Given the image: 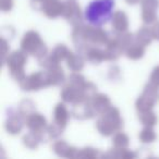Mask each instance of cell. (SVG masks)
Instances as JSON below:
<instances>
[{"mask_svg":"<svg viewBox=\"0 0 159 159\" xmlns=\"http://www.w3.org/2000/svg\"><path fill=\"white\" fill-rule=\"evenodd\" d=\"M63 1L61 0H45L42 12L49 19H56L62 16Z\"/></svg>","mask_w":159,"mask_h":159,"instance_id":"4fadbf2b","label":"cell"},{"mask_svg":"<svg viewBox=\"0 0 159 159\" xmlns=\"http://www.w3.org/2000/svg\"><path fill=\"white\" fill-rule=\"evenodd\" d=\"M69 119H70V112L66 105L63 102H59L56 105L55 109H53V122L66 129Z\"/></svg>","mask_w":159,"mask_h":159,"instance_id":"ac0fdd59","label":"cell"},{"mask_svg":"<svg viewBox=\"0 0 159 159\" xmlns=\"http://www.w3.org/2000/svg\"><path fill=\"white\" fill-rule=\"evenodd\" d=\"M50 139L47 128L40 132H35V131H30L27 134L23 136V144L30 149H36L42 143H47Z\"/></svg>","mask_w":159,"mask_h":159,"instance_id":"8fae6325","label":"cell"},{"mask_svg":"<svg viewBox=\"0 0 159 159\" xmlns=\"http://www.w3.org/2000/svg\"><path fill=\"white\" fill-rule=\"evenodd\" d=\"M71 50H69V48L63 44H59L53 48V50L51 51V56L53 57V59L60 63V62L64 61V60L68 59L69 55H70Z\"/></svg>","mask_w":159,"mask_h":159,"instance_id":"484cf974","label":"cell"},{"mask_svg":"<svg viewBox=\"0 0 159 159\" xmlns=\"http://www.w3.org/2000/svg\"><path fill=\"white\" fill-rule=\"evenodd\" d=\"M111 25L115 32L121 33V32H126L129 29V20L128 16L125 12L118 10L113 13L112 18H111Z\"/></svg>","mask_w":159,"mask_h":159,"instance_id":"2e32d148","label":"cell"},{"mask_svg":"<svg viewBox=\"0 0 159 159\" xmlns=\"http://www.w3.org/2000/svg\"><path fill=\"white\" fill-rule=\"evenodd\" d=\"M152 39H155V38H154V35H152V27L142 26L141 29L136 32V34H135V40L145 47L148 46V45L152 42Z\"/></svg>","mask_w":159,"mask_h":159,"instance_id":"7402d4cb","label":"cell"},{"mask_svg":"<svg viewBox=\"0 0 159 159\" xmlns=\"http://www.w3.org/2000/svg\"><path fill=\"white\" fill-rule=\"evenodd\" d=\"M142 10L147 11H156L159 8V0H141Z\"/></svg>","mask_w":159,"mask_h":159,"instance_id":"836d02e7","label":"cell"},{"mask_svg":"<svg viewBox=\"0 0 159 159\" xmlns=\"http://www.w3.org/2000/svg\"><path fill=\"white\" fill-rule=\"evenodd\" d=\"M116 38H117L118 43H119L120 47L123 49V51L125 52V50L135 42V35H133L132 33H129L126 32H121V33H118L115 32Z\"/></svg>","mask_w":159,"mask_h":159,"instance_id":"cb8c5ba5","label":"cell"},{"mask_svg":"<svg viewBox=\"0 0 159 159\" xmlns=\"http://www.w3.org/2000/svg\"><path fill=\"white\" fill-rule=\"evenodd\" d=\"M125 56L131 60H139L141 58H143V56L145 55V46H143L142 44L137 43L135 40L130 47L125 50Z\"/></svg>","mask_w":159,"mask_h":159,"instance_id":"603a6c76","label":"cell"},{"mask_svg":"<svg viewBox=\"0 0 159 159\" xmlns=\"http://www.w3.org/2000/svg\"><path fill=\"white\" fill-rule=\"evenodd\" d=\"M149 82H152V84L159 86V66H157L156 68L152 70V74L149 76Z\"/></svg>","mask_w":159,"mask_h":159,"instance_id":"8d00e7d4","label":"cell"},{"mask_svg":"<svg viewBox=\"0 0 159 159\" xmlns=\"http://www.w3.org/2000/svg\"><path fill=\"white\" fill-rule=\"evenodd\" d=\"M18 110H19V112L26 119V117H29L30 115H32V113L36 111V105H35V102L31 99H23L22 102L19 104Z\"/></svg>","mask_w":159,"mask_h":159,"instance_id":"4316f807","label":"cell"},{"mask_svg":"<svg viewBox=\"0 0 159 159\" xmlns=\"http://www.w3.org/2000/svg\"><path fill=\"white\" fill-rule=\"evenodd\" d=\"M71 36L77 52L81 53L89 46L105 47L109 40L110 33L100 29V26H95L92 24L85 25L81 23L74 26Z\"/></svg>","mask_w":159,"mask_h":159,"instance_id":"6da1fadb","label":"cell"},{"mask_svg":"<svg viewBox=\"0 0 159 159\" xmlns=\"http://www.w3.org/2000/svg\"><path fill=\"white\" fill-rule=\"evenodd\" d=\"M115 0H93L85 9V19L95 26H102L113 16Z\"/></svg>","mask_w":159,"mask_h":159,"instance_id":"7a4b0ae2","label":"cell"},{"mask_svg":"<svg viewBox=\"0 0 159 159\" xmlns=\"http://www.w3.org/2000/svg\"><path fill=\"white\" fill-rule=\"evenodd\" d=\"M129 5H136V3L141 2V0H125Z\"/></svg>","mask_w":159,"mask_h":159,"instance_id":"ab89813d","label":"cell"},{"mask_svg":"<svg viewBox=\"0 0 159 159\" xmlns=\"http://www.w3.org/2000/svg\"><path fill=\"white\" fill-rule=\"evenodd\" d=\"M123 128V119L119 109L110 106L105 112L99 115L96 121V129L102 136H111Z\"/></svg>","mask_w":159,"mask_h":159,"instance_id":"3957f363","label":"cell"},{"mask_svg":"<svg viewBox=\"0 0 159 159\" xmlns=\"http://www.w3.org/2000/svg\"><path fill=\"white\" fill-rule=\"evenodd\" d=\"M37 60H38L39 66H43L45 70H49V69H51V68H53V66L60 64V63H58L55 59H53V57L51 56V53H47V55H45L44 57L39 58V59H37Z\"/></svg>","mask_w":159,"mask_h":159,"instance_id":"4dcf8cb0","label":"cell"},{"mask_svg":"<svg viewBox=\"0 0 159 159\" xmlns=\"http://www.w3.org/2000/svg\"><path fill=\"white\" fill-rule=\"evenodd\" d=\"M1 50H2V62L5 63L6 58L9 55V40L1 37Z\"/></svg>","mask_w":159,"mask_h":159,"instance_id":"e575fe53","label":"cell"},{"mask_svg":"<svg viewBox=\"0 0 159 159\" xmlns=\"http://www.w3.org/2000/svg\"><path fill=\"white\" fill-rule=\"evenodd\" d=\"M129 144H130V139L125 133L117 132L116 134H113L112 137V145L116 148H128Z\"/></svg>","mask_w":159,"mask_h":159,"instance_id":"f1b7e54d","label":"cell"},{"mask_svg":"<svg viewBox=\"0 0 159 159\" xmlns=\"http://www.w3.org/2000/svg\"><path fill=\"white\" fill-rule=\"evenodd\" d=\"M139 139L143 144H150L156 141L157 135L152 126H145V128L139 132Z\"/></svg>","mask_w":159,"mask_h":159,"instance_id":"83f0119b","label":"cell"},{"mask_svg":"<svg viewBox=\"0 0 159 159\" xmlns=\"http://www.w3.org/2000/svg\"><path fill=\"white\" fill-rule=\"evenodd\" d=\"M81 55L85 58V60H87L93 64H99L100 62L106 61L104 47L89 46L81 52Z\"/></svg>","mask_w":159,"mask_h":159,"instance_id":"5bb4252c","label":"cell"},{"mask_svg":"<svg viewBox=\"0 0 159 159\" xmlns=\"http://www.w3.org/2000/svg\"><path fill=\"white\" fill-rule=\"evenodd\" d=\"M142 20L145 24H154L158 20L156 11H147V10H142Z\"/></svg>","mask_w":159,"mask_h":159,"instance_id":"d6a6232c","label":"cell"},{"mask_svg":"<svg viewBox=\"0 0 159 159\" xmlns=\"http://www.w3.org/2000/svg\"><path fill=\"white\" fill-rule=\"evenodd\" d=\"M25 125L30 131H35V132H40L47 128V120L43 115L38 112H33L26 117L25 119Z\"/></svg>","mask_w":159,"mask_h":159,"instance_id":"9a60e30c","label":"cell"},{"mask_svg":"<svg viewBox=\"0 0 159 159\" xmlns=\"http://www.w3.org/2000/svg\"><path fill=\"white\" fill-rule=\"evenodd\" d=\"M51 149L57 156L63 157V158H77L80 150L73 146H70L66 141H62V139L56 141L51 146Z\"/></svg>","mask_w":159,"mask_h":159,"instance_id":"7c38bea8","label":"cell"},{"mask_svg":"<svg viewBox=\"0 0 159 159\" xmlns=\"http://www.w3.org/2000/svg\"><path fill=\"white\" fill-rule=\"evenodd\" d=\"M25 124V118L13 107L7 109V119L5 122V129L9 134L16 135L22 131Z\"/></svg>","mask_w":159,"mask_h":159,"instance_id":"ba28073f","label":"cell"},{"mask_svg":"<svg viewBox=\"0 0 159 159\" xmlns=\"http://www.w3.org/2000/svg\"><path fill=\"white\" fill-rule=\"evenodd\" d=\"M64 131V128L59 124H57L56 122H51L50 124L47 125V132H48L49 136H50V139H58L60 135L63 133Z\"/></svg>","mask_w":159,"mask_h":159,"instance_id":"1f68e13d","label":"cell"},{"mask_svg":"<svg viewBox=\"0 0 159 159\" xmlns=\"http://www.w3.org/2000/svg\"><path fill=\"white\" fill-rule=\"evenodd\" d=\"M139 155L136 152L129 150L128 148H116L108 150V152L102 154L104 158H118V159H133L136 158Z\"/></svg>","mask_w":159,"mask_h":159,"instance_id":"ffe728a7","label":"cell"},{"mask_svg":"<svg viewBox=\"0 0 159 159\" xmlns=\"http://www.w3.org/2000/svg\"><path fill=\"white\" fill-rule=\"evenodd\" d=\"M62 16L73 27L82 23L83 20L82 11H81V7L76 2V0H66V1H63Z\"/></svg>","mask_w":159,"mask_h":159,"instance_id":"9c48e42d","label":"cell"},{"mask_svg":"<svg viewBox=\"0 0 159 159\" xmlns=\"http://www.w3.org/2000/svg\"><path fill=\"white\" fill-rule=\"evenodd\" d=\"M91 104L93 106V108L95 109V111L97 112V115H102V112H105L111 106L110 98L102 93H96L91 98Z\"/></svg>","mask_w":159,"mask_h":159,"instance_id":"e0dca14e","label":"cell"},{"mask_svg":"<svg viewBox=\"0 0 159 159\" xmlns=\"http://www.w3.org/2000/svg\"><path fill=\"white\" fill-rule=\"evenodd\" d=\"M46 71L47 74H48V80L50 86H60V85H62L66 82V75H64V72L61 66H60V64Z\"/></svg>","mask_w":159,"mask_h":159,"instance_id":"d6986e66","label":"cell"},{"mask_svg":"<svg viewBox=\"0 0 159 159\" xmlns=\"http://www.w3.org/2000/svg\"><path fill=\"white\" fill-rule=\"evenodd\" d=\"M45 0H31V7L38 11H42L43 5H44Z\"/></svg>","mask_w":159,"mask_h":159,"instance_id":"74e56055","label":"cell"},{"mask_svg":"<svg viewBox=\"0 0 159 159\" xmlns=\"http://www.w3.org/2000/svg\"><path fill=\"white\" fill-rule=\"evenodd\" d=\"M152 35H154L155 39L159 40V22L154 23V25L152 26Z\"/></svg>","mask_w":159,"mask_h":159,"instance_id":"f35d334b","label":"cell"},{"mask_svg":"<svg viewBox=\"0 0 159 159\" xmlns=\"http://www.w3.org/2000/svg\"><path fill=\"white\" fill-rule=\"evenodd\" d=\"M19 85L24 92L39 91L42 89L50 86L47 71H45V72L44 71H38V72H34L32 74L27 75L22 82L19 83Z\"/></svg>","mask_w":159,"mask_h":159,"instance_id":"52a82bcc","label":"cell"},{"mask_svg":"<svg viewBox=\"0 0 159 159\" xmlns=\"http://www.w3.org/2000/svg\"><path fill=\"white\" fill-rule=\"evenodd\" d=\"M139 120L144 126H152V128H154V126L157 124V122H158L157 115L152 110L139 111Z\"/></svg>","mask_w":159,"mask_h":159,"instance_id":"d4e9b609","label":"cell"},{"mask_svg":"<svg viewBox=\"0 0 159 159\" xmlns=\"http://www.w3.org/2000/svg\"><path fill=\"white\" fill-rule=\"evenodd\" d=\"M27 55L29 53L26 51L21 49V50H14L6 58L5 63H7L10 75L18 83L22 82L26 77L24 66L27 62Z\"/></svg>","mask_w":159,"mask_h":159,"instance_id":"277c9868","label":"cell"},{"mask_svg":"<svg viewBox=\"0 0 159 159\" xmlns=\"http://www.w3.org/2000/svg\"><path fill=\"white\" fill-rule=\"evenodd\" d=\"M72 106L73 107H72V111H71V115L77 120L92 119V118H94L97 115L95 109L92 106L91 99L76 102V104H73Z\"/></svg>","mask_w":159,"mask_h":159,"instance_id":"30bf717a","label":"cell"},{"mask_svg":"<svg viewBox=\"0 0 159 159\" xmlns=\"http://www.w3.org/2000/svg\"><path fill=\"white\" fill-rule=\"evenodd\" d=\"M84 60L85 58L80 52L71 51L66 59V64H68V68L73 72H81L84 68Z\"/></svg>","mask_w":159,"mask_h":159,"instance_id":"44dd1931","label":"cell"},{"mask_svg":"<svg viewBox=\"0 0 159 159\" xmlns=\"http://www.w3.org/2000/svg\"><path fill=\"white\" fill-rule=\"evenodd\" d=\"M13 8V0H0V9L3 12H9Z\"/></svg>","mask_w":159,"mask_h":159,"instance_id":"d590c367","label":"cell"},{"mask_svg":"<svg viewBox=\"0 0 159 159\" xmlns=\"http://www.w3.org/2000/svg\"><path fill=\"white\" fill-rule=\"evenodd\" d=\"M159 100V92L157 85L152 84V82H148L144 87V91L142 95L137 98L135 102L137 112L139 111H148L152 110Z\"/></svg>","mask_w":159,"mask_h":159,"instance_id":"8992f818","label":"cell"},{"mask_svg":"<svg viewBox=\"0 0 159 159\" xmlns=\"http://www.w3.org/2000/svg\"><path fill=\"white\" fill-rule=\"evenodd\" d=\"M21 49L26 51L29 55L36 57L37 59L48 53L46 44L42 39L39 34L35 31H29L24 34L21 40Z\"/></svg>","mask_w":159,"mask_h":159,"instance_id":"5b68a950","label":"cell"},{"mask_svg":"<svg viewBox=\"0 0 159 159\" xmlns=\"http://www.w3.org/2000/svg\"><path fill=\"white\" fill-rule=\"evenodd\" d=\"M102 157V154L96 148L93 147H84L82 149L79 150V156L77 158H83V159H96Z\"/></svg>","mask_w":159,"mask_h":159,"instance_id":"f546056e","label":"cell"}]
</instances>
